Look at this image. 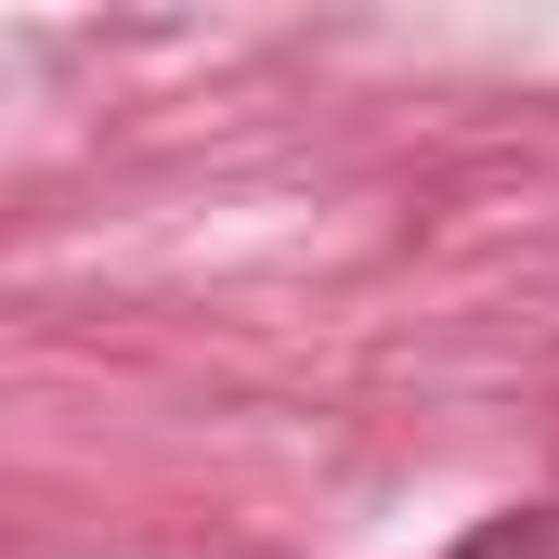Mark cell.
Here are the masks:
<instances>
[{"mask_svg":"<svg viewBox=\"0 0 559 559\" xmlns=\"http://www.w3.org/2000/svg\"><path fill=\"white\" fill-rule=\"evenodd\" d=\"M442 559H559V508H495L481 534H455Z\"/></svg>","mask_w":559,"mask_h":559,"instance_id":"1","label":"cell"}]
</instances>
